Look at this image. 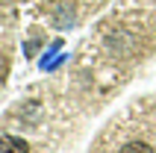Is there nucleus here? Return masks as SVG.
<instances>
[{
  "instance_id": "f257e3e1",
  "label": "nucleus",
  "mask_w": 156,
  "mask_h": 153,
  "mask_svg": "<svg viewBox=\"0 0 156 153\" xmlns=\"http://www.w3.org/2000/svg\"><path fill=\"white\" fill-rule=\"evenodd\" d=\"M0 153H30V144L18 136H0Z\"/></svg>"
},
{
  "instance_id": "f03ea898",
  "label": "nucleus",
  "mask_w": 156,
  "mask_h": 153,
  "mask_svg": "<svg viewBox=\"0 0 156 153\" xmlns=\"http://www.w3.org/2000/svg\"><path fill=\"white\" fill-rule=\"evenodd\" d=\"M121 153H153V147L144 141H130L127 147H121Z\"/></svg>"
}]
</instances>
